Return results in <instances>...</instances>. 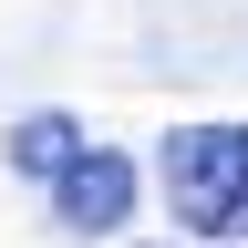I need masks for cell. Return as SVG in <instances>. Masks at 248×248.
I'll return each instance as SVG.
<instances>
[{"instance_id": "3957f363", "label": "cell", "mask_w": 248, "mask_h": 248, "mask_svg": "<svg viewBox=\"0 0 248 248\" xmlns=\"http://www.w3.org/2000/svg\"><path fill=\"white\" fill-rule=\"evenodd\" d=\"M73 155H83V124H73V114H31V124H11V166H21V176H62Z\"/></svg>"}, {"instance_id": "277c9868", "label": "cell", "mask_w": 248, "mask_h": 248, "mask_svg": "<svg viewBox=\"0 0 248 248\" xmlns=\"http://www.w3.org/2000/svg\"><path fill=\"white\" fill-rule=\"evenodd\" d=\"M238 238H248V186H238Z\"/></svg>"}, {"instance_id": "7a4b0ae2", "label": "cell", "mask_w": 248, "mask_h": 248, "mask_svg": "<svg viewBox=\"0 0 248 248\" xmlns=\"http://www.w3.org/2000/svg\"><path fill=\"white\" fill-rule=\"evenodd\" d=\"M52 207H62V228H83V238H104L135 217V155H104V145H83L73 166L52 176Z\"/></svg>"}, {"instance_id": "6da1fadb", "label": "cell", "mask_w": 248, "mask_h": 248, "mask_svg": "<svg viewBox=\"0 0 248 248\" xmlns=\"http://www.w3.org/2000/svg\"><path fill=\"white\" fill-rule=\"evenodd\" d=\"M238 186H248V124H176L166 135V207L197 238L238 228Z\"/></svg>"}]
</instances>
